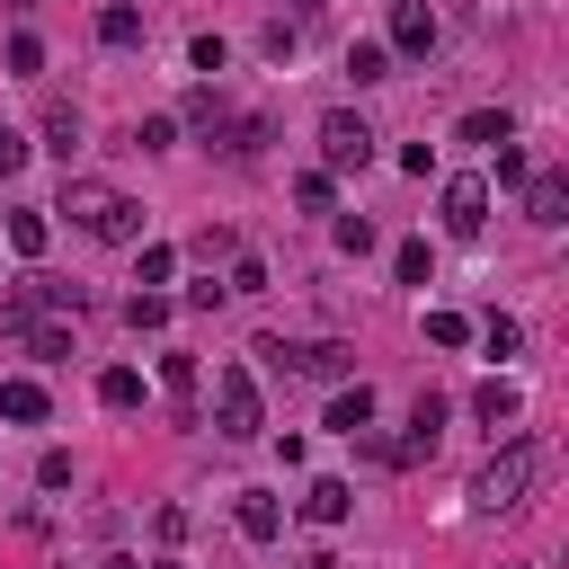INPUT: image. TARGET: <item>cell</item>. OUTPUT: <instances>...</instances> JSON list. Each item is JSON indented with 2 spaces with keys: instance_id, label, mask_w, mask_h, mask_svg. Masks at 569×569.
Here are the masks:
<instances>
[{
  "instance_id": "obj_1",
  "label": "cell",
  "mask_w": 569,
  "mask_h": 569,
  "mask_svg": "<svg viewBox=\"0 0 569 569\" xmlns=\"http://www.w3.org/2000/svg\"><path fill=\"white\" fill-rule=\"evenodd\" d=\"M53 213H71L89 240H116V249H124V240H142V204H133V196H116L107 178H71Z\"/></svg>"
},
{
  "instance_id": "obj_2",
  "label": "cell",
  "mask_w": 569,
  "mask_h": 569,
  "mask_svg": "<svg viewBox=\"0 0 569 569\" xmlns=\"http://www.w3.org/2000/svg\"><path fill=\"white\" fill-rule=\"evenodd\" d=\"M533 471H542V453H533V445H498V453L471 471V507H489V516H498V507H516V498L533 489Z\"/></svg>"
},
{
  "instance_id": "obj_3",
  "label": "cell",
  "mask_w": 569,
  "mask_h": 569,
  "mask_svg": "<svg viewBox=\"0 0 569 569\" xmlns=\"http://www.w3.org/2000/svg\"><path fill=\"white\" fill-rule=\"evenodd\" d=\"M258 356H267V365H284V373H311V382H347V373H356V347H338V338H302V347L258 338Z\"/></svg>"
},
{
  "instance_id": "obj_4",
  "label": "cell",
  "mask_w": 569,
  "mask_h": 569,
  "mask_svg": "<svg viewBox=\"0 0 569 569\" xmlns=\"http://www.w3.org/2000/svg\"><path fill=\"white\" fill-rule=\"evenodd\" d=\"M213 427H222L231 445H249V436L267 427V409H258V382H249V365H222V373H213Z\"/></svg>"
},
{
  "instance_id": "obj_5",
  "label": "cell",
  "mask_w": 569,
  "mask_h": 569,
  "mask_svg": "<svg viewBox=\"0 0 569 569\" xmlns=\"http://www.w3.org/2000/svg\"><path fill=\"white\" fill-rule=\"evenodd\" d=\"M365 160H373V124L356 107H329L320 116V169L338 178V169H365Z\"/></svg>"
},
{
  "instance_id": "obj_6",
  "label": "cell",
  "mask_w": 569,
  "mask_h": 569,
  "mask_svg": "<svg viewBox=\"0 0 569 569\" xmlns=\"http://www.w3.org/2000/svg\"><path fill=\"white\" fill-rule=\"evenodd\" d=\"M445 418H453V409H445V391H418V400H409V436H400V445H382V462H418V453H436Z\"/></svg>"
},
{
  "instance_id": "obj_7",
  "label": "cell",
  "mask_w": 569,
  "mask_h": 569,
  "mask_svg": "<svg viewBox=\"0 0 569 569\" xmlns=\"http://www.w3.org/2000/svg\"><path fill=\"white\" fill-rule=\"evenodd\" d=\"M436 36H445V27H436V9H427V0H391V44H382V53L427 62V53H436Z\"/></svg>"
},
{
  "instance_id": "obj_8",
  "label": "cell",
  "mask_w": 569,
  "mask_h": 569,
  "mask_svg": "<svg viewBox=\"0 0 569 569\" xmlns=\"http://www.w3.org/2000/svg\"><path fill=\"white\" fill-rule=\"evenodd\" d=\"M525 222L533 231H560L569 222V178L560 169H525Z\"/></svg>"
},
{
  "instance_id": "obj_9",
  "label": "cell",
  "mask_w": 569,
  "mask_h": 569,
  "mask_svg": "<svg viewBox=\"0 0 569 569\" xmlns=\"http://www.w3.org/2000/svg\"><path fill=\"white\" fill-rule=\"evenodd\" d=\"M489 222V178H445V231H480Z\"/></svg>"
},
{
  "instance_id": "obj_10",
  "label": "cell",
  "mask_w": 569,
  "mask_h": 569,
  "mask_svg": "<svg viewBox=\"0 0 569 569\" xmlns=\"http://www.w3.org/2000/svg\"><path fill=\"white\" fill-rule=\"evenodd\" d=\"M471 418H480V427H489V436H498V427H516V418H525V391H516V382H507V373H489V382H480V391H471Z\"/></svg>"
},
{
  "instance_id": "obj_11",
  "label": "cell",
  "mask_w": 569,
  "mask_h": 569,
  "mask_svg": "<svg viewBox=\"0 0 569 569\" xmlns=\"http://www.w3.org/2000/svg\"><path fill=\"white\" fill-rule=\"evenodd\" d=\"M329 436H373V391L365 382H338L329 391Z\"/></svg>"
},
{
  "instance_id": "obj_12",
  "label": "cell",
  "mask_w": 569,
  "mask_h": 569,
  "mask_svg": "<svg viewBox=\"0 0 569 569\" xmlns=\"http://www.w3.org/2000/svg\"><path fill=\"white\" fill-rule=\"evenodd\" d=\"M36 320H44V276H27V284L0 293V338H27Z\"/></svg>"
},
{
  "instance_id": "obj_13",
  "label": "cell",
  "mask_w": 569,
  "mask_h": 569,
  "mask_svg": "<svg viewBox=\"0 0 569 569\" xmlns=\"http://www.w3.org/2000/svg\"><path fill=\"white\" fill-rule=\"evenodd\" d=\"M302 516H311V525H347V516H356V489H347V480H329V471H320V480H311V489H302Z\"/></svg>"
},
{
  "instance_id": "obj_14",
  "label": "cell",
  "mask_w": 569,
  "mask_h": 569,
  "mask_svg": "<svg viewBox=\"0 0 569 569\" xmlns=\"http://www.w3.org/2000/svg\"><path fill=\"white\" fill-rule=\"evenodd\" d=\"M231 525H240L249 542H276V533H284V507H276L267 489H240V507H231Z\"/></svg>"
},
{
  "instance_id": "obj_15",
  "label": "cell",
  "mask_w": 569,
  "mask_h": 569,
  "mask_svg": "<svg viewBox=\"0 0 569 569\" xmlns=\"http://www.w3.org/2000/svg\"><path fill=\"white\" fill-rule=\"evenodd\" d=\"M142 36H151V27H142V9H133V0H107V9H98V44H116V53H124V44H142Z\"/></svg>"
},
{
  "instance_id": "obj_16",
  "label": "cell",
  "mask_w": 569,
  "mask_h": 569,
  "mask_svg": "<svg viewBox=\"0 0 569 569\" xmlns=\"http://www.w3.org/2000/svg\"><path fill=\"white\" fill-rule=\"evenodd\" d=\"M0 418H9V427H36V418H44V382L9 373V382H0Z\"/></svg>"
},
{
  "instance_id": "obj_17",
  "label": "cell",
  "mask_w": 569,
  "mask_h": 569,
  "mask_svg": "<svg viewBox=\"0 0 569 569\" xmlns=\"http://www.w3.org/2000/svg\"><path fill=\"white\" fill-rule=\"evenodd\" d=\"M80 133H89V124H80V107H71V98H53V107H44V151H62V160H71V151H80Z\"/></svg>"
},
{
  "instance_id": "obj_18",
  "label": "cell",
  "mask_w": 569,
  "mask_h": 569,
  "mask_svg": "<svg viewBox=\"0 0 569 569\" xmlns=\"http://www.w3.org/2000/svg\"><path fill=\"white\" fill-rule=\"evenodd\" d=\"M44 240H53L44 204H18V213H9V249H18V258H44Z\"/></svg>"
},
{
  "instance_id": "obj_19",
  "label": "cell",
  "mask_w": 569,
  "mask_h": 569,
  "mask_svg": "<svg viewBox=\"0 0 569 569\" xmlns=\"http://www.w3.org/2000/svg\"><path fill=\"white\" fill-rule=\"evenodd\" d=\"M462 142H480V151H498V142H516V124H507V107H471V116H462Z\"/></svg>"
},
{
  "instance_id": "obj_20",
  "label": "cell",
  "mask_w": 569,
  "mask_h": 569,
  "mask_svg": "<svg viewBox=\"0 0 569 569\" xmlns=\"http://www.w3.org/2000/svg\"><path fill=\"white\" fill-rule=\"evenodd\" d=\"M347 80H356V89H373V80H391V53L356 36V44H347Z\"/></svg>"
},
{
  "instance_id": "obj_21",
  "label": "cell",
  "mask_w": 569,
  "mask_h": 569,
  "mask_svg": "<svg viewBox=\"0 0 569 569\" xmlns=\"http://www.w3.org/2000/svg\"><path fill=\"white\" fill-rule=\"evenodd\" d=\"M187 124H196L204 142H222V124H231V107H222L213 89H187Z\"/></svg>"
},
{
  "instance_id": "obj_22",
  "label": "cell",
  "mask_w": 569,
  "mask_h": 569,
  "mask_svg": "<svg viewBox=\"0 0 569 569\" xmlns=\"http://www.w3.org/2000/svg\"><path fill=\"white\" fill-rule=\"evenodd\" d=\"M169 276H178V249H169V240H142V258H133V284L151 293V284H169Z\"/></svg>"
},
{
  "instance_id": "obj_23",
  "label": "cell",
  "mask_w": 569,
  "mask_h": 569,
  "mask_svg": "<svg viewBox=\"0 0 569 569\" xmlns=\"http://www.w3.org/2000/svg\"><path fill=\"white\" fill-rule=\"evenodd\" d=\"M27 356H36V365H62V356H71V320H36V329H27Z\"/></svg>"
},
{
  "instance_id": "obj_24",
  "label": "cell",
  "mask_w": 569,
  "mask_h": 569,
  "mask_svg": "<svg viewBox=\"0 0 569 569\" xmlns=\"http://www.w3.org/2000/svg\"><path fill=\"white\" fill-rule=\"evenodd\" d=\"M293 204H302V213H329V204H338V178H329V169H302V178H293Z\"/></svg>"
},
{
  "instance_id": "obj_25",
  "label": "cell",
  "mask_w": 569,
  "mask_h": 569,
  "mask_svg": "<svg viewBox=\"0 0 569 569\" xmlns=\"http://www.w3.org/2000/svg\"><path fill=\"white\" fill-rule=\"evenodd\" d=\"M124 329H133V338L169 329V293H133V302H124Z\"/></svg>"
},
{
  "instance_id": "obj_26",
  "label": "cell",
  "mask_w": 569,
  "mask_h": 569,
  "mask_svg": "<svg viewBox=\"0 0 569 569\" xmlns=\"http://www.w3.org/2000/svg\"><path fill=\"white\" fill-rule=\"evenodd\" d=\"M98 400H107V409H133V400H142V373H133V365H107V373H98Z\"/></svg>"
},
{
  "instance_id": "obj_27",
  "label": "cell",
  "mask_w": 569,
  "mask_h": 569,
  "mask_svg": "<svg viewBox=\"0 0 569 569\" xmlns=\"http://www.w3.org/2000/svg\"><path fill=\"white\" fill-rule=\"evenodd\" d=\"M391 267H400V284H427V276H436V249H427V240H400Z\"/></svg>"
},
{
  "instance_id": "obj_28",
  "label": "cell",
  "mask_w": 569,
  "mask_h": 569,
  "mask_svg": "<svg viewBox=\"0 0 569 569\" xmlns=\"http://www.w3.org/2000/svg\"><path fill=\"white\" fill-rule=\"evenodd\" d=\"M133 151H178V116H142L133 124Z\"/></svg>"
},
{
  "instance_id": "obj_29",
  "label": "cell",
  "mask_w": 569,
  "mask_h": 569,
  "mask_svg": "<svg viewBox=\"0 0 569 569\" xmlns=\"http://www.w3.org/2000/svg\"><path fill=\"white\" fill-rule=\"evenodd\" d=\"M196 382H204V373H196V356H160V391H169V400H187Z\"/></svg>"
},
{
  "instance_id": "obj_30",
  "label": "cell",
  "mask_w": 569,
  "mask_h": 569,
  "mask_svg": "<svg viewBox=\"0 0 569 569\" xmlns=\"http://www.w3.org/2000/svg\"><path fill=\"white\" fill-rule=\"evenodd\" d=\"M338 249L365 258V249H373V222H365V213H338Z\"/></svg>"
},
{
  "instance_id": "obj_31",
  "label": "cell",
  "mask_w": 569,
  "mask_h": 569,
  "mask_svg": "<svg viewBox=\"0 0 569 569\" xmlns=\"http://www.w3.org/2000/svg\"><path fill=\"white\" fill-rule=\"evenodd\" d=\"M427 338H436V347H462L471 320H462V311H427Z\"/></svg>"
},
{
  "instance_id": "obj_32",
  "label": "cell",
  "mask_w": 569,
  "mask_h": 569,
  "mask_svg": "<svg viewBox=\"0 0 569 569\" xmlns=\"http://www.w3.org/2000/svg\"><path fill=\"white\" fill-rule=\"evenodd\" d=\"M27 151H36V142H27L18 124H0V178H18V169H27Z\"/></svg>"
},
{
  "instance_id": "obj_33",
  "label": "cell",
  "mask_w": 569,
  "mask_h": 569,
  "mask_svg": "<svg viewBox=\"0 0 569 569\" xmlns=\"http://www.w3.org/2000/svg\"><path fill=\"white\" fill-rule=\"evenodd\" d=\"M187 62H196V71H222V62H231V44H222V36H196V44H187Z\"/></svg>"
},
{
  "instance_id": "obj_34",
  "label": "cell",
  "mask_w": 569,
  "mask_h": 569,
  "mask_svg": "<svg viewBox=\"0 0 569 569\" xmlns=\"http://www.w3.org/2000/svg\"><path fill=\"white\" fill-rule=\"evenodd\" d=\"M9 71H44V44L36 36H9Z\"/></svg>"
},
{
  "instance_id": "obj_35",
  "label": "cell",
  "mask_w": 569,
  "mask_h": 569,
  "mask_svg": "<svg viewBox=\"0 0 569 569\" xmlns=\"http://www.w3.org/2000/svg\"><path fill=\"white\" fill-rule=\"evenodd\" d=\"M258 284H267V267H258V258H231V284H222V293H258Z\"/></svg>"
},
{
  "instance_id": "obj_36",
  "label": "cell",
  "mask_w": 569,
  "mask_h": 569,
  "mask_svg": "<svg viewBox=\"0 0 569 569\" xmlns=\"http://www.w3.org/2000/svg\"><path fill=\"white\" fill-rule=\"evenodd\" d=\"M36 480H44V489H71V453H62V445H53V453H44V462H36Z\"/></svg>"
},
{
  "instance_id": "obj_37",
  "label": "cell",
  "mask_w": 569,
  "mask_h": 569,
  "mask_svg": "<svg viewBox=\"0 0 569 569\" xmlns=\"http://www.w3.org/2000/svg\"><path fill=\"white\" fill-rule=\"evenodd\" d=\"M284 9H293V18H311V9H320V0H284Z\"/></svg>"
},
{
  "instance_id": "obj_38",
  "label": "cell",
  "mask_w": 569,
  "mask_h": 569,
  "mask_svg": "<svg viewBox=\"0 0 569 569\" xmlns=\"http://www.w3.org/2000/svg\"><path fill=\"white\" fill-rule=\"evenodd\" d=\"M98 569H133V560H98Z\"/></svg>"
},
{
  "instance_id": "obj_39",
  "label": "cell",
  "mask_w": 569,
  "mask_h": 569,
  "mask_svg": "<svg viewBox=\"0 0 569 569\" xmlns=\"http://www.w3.org/2000/svg\"><path fill=\"white\" fill-rule=\"evenodd\" d=\"M151 569H178V560H151Z\"/></svg>"
}]
</instances>
